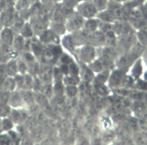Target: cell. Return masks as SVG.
Instances as JSON below:
<instances>
[{"label":"cell","instance_id":"obj_13","mask_svg":"<svg viewBox=\"0 0 147 145\" xmlns=\"http://www.w3.org/2000/svg\"><path fill=\"white\" fill-rule=\"evenodd\" d=\"M99 22L100 20L98 19H94V18H91V19H88L84 23V25L83 26V30L86 32V33L90 34L92 33V32H94L97 30V29L98 28V25H99Z\"/></svg>","mask_w":147,"mask_h":145},{"label":"cell","instance_id":"obj_21","mask_svg":"<svg viewBox=\"0 0 147 145\" xmlns=\"http://www.w3.org/2000/svg\"><path fill=\"white\" fill-rule=\"evenodd\" d=\"M25 22H26L25 19L22 18L18 13V14L16 16V17L11 26H10V28L14 31L15 34H19L20 31L21 30L22 28H23L24 24Z\"/></svg>","mask_w":147,"mask_h":145},{"label":"cell","instance_id":"obj_14","mask_svg":"<svg viewBox=\"0 0 147 145\" xmlns=\"http://www.w3.org/2000/svg\"><path fill=\"white\" fill-rule=\"evenodd\" d=\"M9 118L14 124H19L26 118V113L18 109H11Z\"/></svg>","mask_w":147,"mask_h":145},{"label":"cell","instance_id":"obj_16","mask_svg":"<svg viewBox=\"0 0 147 145\" xmlns=\"http://www.w3.org/2000/svg\"><path fill=\"white\" fill-rule=\"evenodd\" d=\"M81 58L85 62H90L94 56V48L89 45L85 46L82 48L81 51Z\"/></svg>","mask_w":147,"mask_h":145},{"label":"cell","instance_id":"obj_29","mask_svg":"<svg viewBox=\"0 0 147 145\" xmlns=\"http://www.w3.org/2000/svg\"><path fill=\"white\" fill-rule=\"evenodd\" d=\"M17 60L19 73L23 75L28 73V67L27 64L23 61V60L22 58L17 59Z\"/></svg>","mask_w":147,"mask_h":145},{"label":"cell","instance_id":"obj_7","mask_svg":"<svg viewBox=\"0 0 147 145\" xmlns=\"http://www.w3.org/2000/svg\"><path fill=\"white\" fill-rule=\"evenodd\" d=\"M113 30L115 34L120 35L132 32L131 26L126 20H116L113 25Z\"/></svg>","mask_w":147,"mask_h":145},{"label":"cell","instance_id":"obj_1","mask_svg":"<svg viewBox=\"0 0 147 145\" xmlns=\"http://www.w3.org/2000/svg\"><path fill=\"white\" fill-rule=\"evenodd\" d=\"M77 12L84 19L94 18L98 13L92 1H81L76 6Z\"/></svg>","mask_w":147,"mask_h":145},{"label":"cell","instance_id":"obj_6","mask_svg":"<svg viewBox=\"0 0 147 145\" xmlns=\"http://www.w3.org/2000/svg\"><path fill=\"white\" fill-rule=\"evenodd\" d=\"M17 14L15 10H4L0 12V21L3 27H10Z\"/></svg>","mask_w":147,"mask_h":145},{"label":"cell","instance_id":"obj_3","mask_svg":"<svg viewBox=\"0 0 147 145\" xmlns=\"http://www.w3.org/2000/svg\"><path fill=\"white\" fill-rule=\"evenodd\" d=\"M60 52L52 45H48V47L45 48L41 56H40V60L44 64H48L54 63L59 57Z\"/></svg>","mask_w":147,"mask_h":145},{"label":"cell","instance_id":"obj_26","mask_svg":"<svg viewBox=\"0 0 147 145\" xmlns=\"http://www.w3.org/2000/svg\"><path fill=\"white\" fill-rule=\"evenodd\" d=\"M11 110V106L7 103L0 102V118L9 117Z\"/></svg>","mask_w":147,"mask_h":145},{"label":"cell","instance_id":"obj_25","mask_svg":"<svg viewBox=\"0 0 147 145\" xmlns=\"http://www.w3.org/2000/svg\"><path fill=\"white\" fill-rule=\"evenodd\" d=\"M51 29H52L56 34L59 36L60 35H63L64 34L66 31V26H65L64 23H56V22H51Z\"/></svg>","mask_w":147,"mask_h":145},{"label":"cell","instance_id":"obj_37","mask_svg":"<svg viewBox=\"0 0 147 145\" xmlns=\"http://www.w3.org/2000/svg\"><path fill=\"white\" fill-rule=\"evenodd\" d=\"M43 4H52L54 1L53 0H39Z\"/></svg>","mask_w":147,"mask_h":145},{"label":"cell","instance_id":"obj_4","mask_svg":"<svg viewBox=\"0 0 147 145\" xmlns=\"http://www.w3.org/2000/svg\"><path fill=\"white\" fill-rule=\"evenodd\" d=\"M30 23L33 28L35 36H39L40 34L48 29L49 22L45 21L39 18L38 16H33L29 18Z\"/></svg>","mask_w":147,"mask_h":145},{"label":"cell","instance_id":"obj_8","mask_svg":"<svg viewBox=\"0 0 147 145\" xmlns=\"http://www.w3.org/2000/svg\"><path fill=\"white\" fill-rule=\"evenodd\" d=\"M15 35L14 31L10 27H3L0 32V41L11 46Z\"/></svg>","mask_w":147,"mask_h":145},{"label":"cell","instance_id":"obj_38","mask_svg":"<svg viewBox=\"0 0 147 145\" xmlns=\"http://www.w3.org/2000/svg\"><path fill=\"white\" fill-rule=\"evenodd\" d=\"M109 1H114V2H117V3H123L125 2H127V1H130L132 0H109Z\"/></svg>","mask_w":147,"mask_h":145},{"label":"cell","instance_id":"obj_42","mask_svg":"<svg viewBox=\"0 0 147 145\" xmlns=\"http://www.w3.org/2000/svg\"><path fill=\"white\" fill-rule=\"evenodd\" d=\"M1 118H0V124H1Z\"/></svg>","mask_w":147,"mask_h":145},{"label":"cell","instance_id":"obj_2","mask_svg":"<svg viewBox=\"0 0 147 145\" xmlns=\"http://www.w3.org/2000/svg\"><path fill=\"white\" fill-rule=\"evenodd\" d=\"M84 23L85 19L76 12L73 13L67 19L65 23V26L68 31L74 32L82 28Z\"/></svg>","mask_w":147,"mask_h":145},{"label":"cell","instance_id":"obj_12","mask_svg":"<svg viewBox=\"0 0 147 145\" xmlns=\"http://www.w3.org/2000/svg\"><path fill=\"white\" fill-rule=\"evenodd\" d=\"M25 40L26 39L23 38L20 34H16L13 44L11 45L13 50L18 54L21 53L23 51H24Z\"/></svg>","mask_w":147,"mask_h":145},{"label":"cell","instance_id":"obj_31","mask_svg":"<svg viewBox=\"0 0 147 145\" xmlns=\"http://www.w3.org/2000/svg\"><path fill=\"white\" fill-rule=\"evenodd\" d=\"M138 37L142 45H147V28L140 29L138 33Z\"/></svg>","mask_w":147,"mask_h":145},{"label":"cell","instance_id":"obj_39","mask_svg":"<svg viewBox=\"0 0 147 145\" xmlns=\"http://www.w3.org/2000/svg\"><path fill=\"white\" fill-rule=\"evenodd\" d=\"M142 9H143L144 12H145V13L147 15V1L144 4V5L142 7Z\"/></svg>","mask_w":147,"mask_h":145},{"label":"cell","instance_id":"obj_43","mask_svg":"<svg viewBox=\"0 0 147 145\" xmlns=\"http://www.w3.org/2000/svg\"><path fill=\"white\" fill-rule=\"evenodd\" d=\"M13 1H16V0H13Z\"/></svg>","mask_w":147,"mask_h":145},{"label":"cell","instance_id":"obj_28","mask_svg":"<svg viewBox=\"0 0 147 145\" xmlns=\"http://www.w3.org/2000/svg\"><path fill=\"white\" fill-rule=\"evenodd\" d=\"M13 124L14 123L10 118L5 117L3 119H1V123L0 124V130L3 131L10 130L14 126Z\"/></svg>","mask_w":147,"mask_h":145},{"label":"cell","instance_id":"obj_24","mask_svg":"<svg viewBox=\"0 0 147 145\" xmlns=\"http://www.w3.org/2000/svg\"><path fill=\"white\" fill-rule=\"evenodd\" d=\"M62 44L65 48L70 51L75 49L76 44L73 35H67L64 37L62 40Z\"/></svg>","mask_w":147,"mask_h":145},{"label":"cell","instance_id":"obj_10","mask_svg":"<svg viewBox=\"0 0 147 145\" xmlns=\"http://www.w3.org/2000/svg\"><path fill=\"white\" fill-rule=\"evenodd\" d=\"M45 66L40 67V70L38 74L39 78L44 84H50L53 78V70L48 67L47 64H44Z\"/></svg>","mask_w":147,"mask_h":145},{"label":"cell","instance_id":"obj_41","mask_svg":"<svg viewBox=\"0 0 147 145\" xmlns=\"http://www.w3.org/2000/svg\"><path fill=\"white\" fill-rule=\"evenodd\" d=\"M91 1V0H79V2L81 1Z\"/></svg>","mask_w":147,"mask_h":145},{"label":"cell","instance_id":"obj_34","mask_svg":"<svg viewBox=\"0 0 147 145\" xmlns=\"http://www.w3.org/2000/svg\"><path fill=\"white\" fill-rule=\"evenodd\" d=\"M122 80V75L120 72H116L111 77V83L113 85H119Z\"/></svg>","mask_w":147,"mask_h":145},{"label":"cell","instance_id":"obj_40","mask_svg":"<svg viewBox=\"0 0 147 145\" xmlns=\"http://www.w3.org/2000/svg\"><path fill=\"white\" fill-rule=\"evenodd\" d=\"M3 28V25H2L1 23V21H0V32H1V31Z\"/></svg>","mask_w":147,"mask_h":145},{"label":"cell","instance_id":"obj_30","mask_svg":"<svg viewBox=\"0 0 147 145\" xmlns=\"http://www.w3.org/2000/svg\"><path fill=\"white\" fill-rule=\"evenodd\" d=\"M8 77L6 68V64L4 63H0V87H1L4 80Z\"/></svg>","mask_w":147,"mask_h":145},{"label":"cell","instance_id":"obj_5","mask_svg":"<svg viewBox=\"0 0 147 145\" xmlns=\"http://www.w3.org/2000/svg\"><path fill=\"white\" fill-rule=\"evenodd\" d=\"M38 39L44 45L58 44L60 41L59 36L51 29H47L44 30L38 36Z\"/></svg>","mask_w":147,"mask_h":145},{"label":"cell","instance_id":"obj_11","mask_svg":"<svg viewBox=\"0 0 147 145\" xmlns=\"http://www.w3.org/2000/svg\"><path fill=\"white\" fill-rule=\"evenodd\" d=\"M35 0H16L14 4L16 12L19 14L25 13Z\"/></svg>","mask_w":147,"mask_h":145},{"label":"cell","instance_id":"obj_32","mask_svg":"<svg viewBox=\"0 0 147 145\" xmlns=\"http://www.w3.org/2000/svg\"><path fill=\"white\" fill-rule=\"evenodd\" d=\"M10 94L11 92L0 88V102L8 103Z\"/></svg>","mask_w":147,"mask_h":145},{"label":"cell","instance_id":"obj_23","mask_svg":"<svg viewBox=\"0 0 147 145\" xmlns=\"http://www.w3.org/2000/svg\"><path fill=\"white\" fill-rule=\"evenodd\" d=\"M34 83V76L29 73H26L24 75V83L22 89H33Z\"/></svg>","mask_w":147,"mask_h":145},{"label":"cell","instance_id":"obj_18","mask_svg":"<svg viewBox=\"0 0 147 145\" xmlns=\"http://www.w3.org/2000/svg\"><path fill=\"white\" fill-rule=\"evenodd\" d=\"M0 88L11 93L15 91L17 89V85H16L14 78L13 77L8 76Z\"/></svg>","mask_w":147,"mask_h":145},{"label":"cell","instance_id":"obj_35","mask_svg":"<svg viewBox=\"0 0 147 145\" xmlns=\"http://www.w3.org/2000/svg\"><path fill=\"white\" fill-rule=\"evenodd\" d=\"M64 82L67 85H73L76 84V81L75 80L74 77H66L64 79Z\"/></svg>","mask_w":147,"mask_h":145},{"label":"cell","instance_id":"obj_36","mask_svg":"<svg viewBox=\"0 0 147 145\" xmlns=\"http://www.w3.org/2000/svg\"><path fill=\"white\" fill-rule=\"evenodd\" d=\"M76 89L74 87H71V85H69V87H67V93L69 95L73 96L76 94Z\"/></svg>","mask_w":147,"mask_h":145},{"label":"cell","instance_id":"obj_27","mask_svg":"<svg viewBox=\"0 0 147 145\" xmlns=\"http://www.w3.org/2000/svg\"><path fill=\"white\" fill-rule=\"evenodd\" d=\"M92 3L96 7L98 12H100L107 9L109 0H91Z\"/></svg>","mask_w":147,"mask_h":145},{"label":"cell","instance_id":"obj_17","mask_svg":"<svg viewBox=\"0 0 147 145\" xmlns=\"http://www.w3.org/2000/svg\"><path fill=\"white\" fill-rule=\"evenodd\" d=\"M20 91L24 103H26L28 104V105L30 106L35 103L34 100V91H32V90L21 89L20 90Z\"/></svg>","mask_w":147,"mask_h":145},{"label":"cell","instance_id":"obj_22","mask_svg":"<svg viewBox=\"0 0 147 145\" xmlns=\"http://www.w3.org/2000/svg\"><path fill=\"white\" fill-rule=\"evenodd\" d=\"M35 102L38 104L43 107L47 106L48 101V98L41 91H34Z\"/></svg>","mask_w":147,"mask_h":145},{"label":"cell","instance_id":"obj_33","mask_svg":"<svg viewBox=\"0 0 147 145\" xmlns=\"http://www.w3.org/2000/svg\"><path fill=\"white\" fill-rule=\"evenodd\" d=\"M79 3V0H62L60 3L64 6L74 9Z\"/></svg>","mask_w":147,"mask_h":145},{"label":"cell","instance_id":"obj_9","mask_svg":"<svg viewBox=\"0 0 147 145\" xmlns=\"http://www.w3.org/2000/svg\"><path fill=\"white\" fill-rule=\"evenodd\" d=\"M8 104L11 106V108L12 107L14 108H18L23 105L24 103L20 90H16L11 93L9 100L8 101Z\"/></svg>","mask_w":147,"mask_h":145},{"label":"cell","instance_id":"obj_15","mask_svg":"<svg viewBox=\"0 0 147 145\" xmlns=\"http://www.w3.org/2000/svg\"><path fill=\"white\" fill-rule=\"evenodd\" d=\"M8 76L14 77L19 73L18 60L16 58L11 59L5 63Z\"/></svg>","mask_w":147,"mask_h":145},{"label":"cell","instance_id":"obj_19","mask_svg":"<svg viewBox=\"0 0 147 145\" xmlns=\"http://www.w3.org/2000/svg\"><path fill=\"white\" fill-rule=\"evenodd\" d=\"M19 34L25 39H29L35 36L33 28H32L31 24L29 21L24 23L23 28L19 32Z\"/></svg>","mask_w":147,"mask_h":145},{"label":"cell","instance_id":"obj_20","mask_svg":"<svg viewBox=\"0 0 147 145\" xmlns=\"http://www.w3.org/2000/svg\"><path fill=\"white\" fill-rule=\"evenodd\" d=\"M96 16L98 19L100 20L105 22L113 23L116 21V19L114 18V16L107 9L98 13Z\"/></svg>","mask_w":147,"mask_h":145}]
</instances>
